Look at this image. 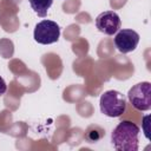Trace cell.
Wrapping results in <instances>:
<instances>
[{
	"label": "cell",
	"mask_w": 151,
	"mask_h": 151,
	"mask_svg": "<svg viewBox=\"0 0 151 151\" xmlns=\"http://www.w3.org/2000/svg\"><path fill=\"white\" fill-rule=\"evenodd\" d=\"M139 127L130 122L122 120L111 133V142L118 151H137L139 147Z\"/></svg>",
	"instance_id": "cell-1"
},
{
	"label": "cell",
	"mask_w": 151,
	"mask_h": 151,
	"mask_svg": "<svg viewBox=\"0 0 151 151\" xmlns=\"http://www.w3.org/2000/svg\"><path fill=\"white\" fill-rule=\"evenodd\" d=\"M101 113L110 118H118L126 111V98L123 93L116 90L105 91L99 99Z\"/></svg>",
	"instance_id": "cell-2"
},
{
	"label": "cell",
	"mask_w": 151,
	"mask_h": 151,
	"mask_svg": "<svg viewBox=\"0 0 151 151\" xmlns=\"http://www.w3.org/2000/svg\"><path fill=\"white\" fill-rule=\"evenodd\" d=\"M127 99L138 111H149L151 109V84L142 81L133 85L127 92Z\"/></svg>",
	"instance_id": "cell-3"
},
{
	"label": "cell",
	"mask_w": 151,
	"mask_h": 151,
	"mask_svg": "<svg viewBox=\"0 0 151 151\" xmlns=\"http://www.w3.org/2000/svg\"><path fill=\"white\" fill-rule=\"evenodd\" d=\"M60 37V27L55 21L52 20H41L34 27L33 38L38 44L50 45L54 44L59 40Z\"/></svg>",
	"instance_id": "cell-4"
},
{
	"label": "cell",
	"mask_w": 151,
	"mask_h": 151,
	"mask_svg": "<svg viewBox=\"0 0 151 151\" xmlns=\"http://www.w3.org/2000/svg\"><path fill=\"white\" fill-rule=\"evenodd\" d=\"M122 26L119 15L114 11H104L96 18V27L106 35L116 34Z\"/></svg>",
	"instance_id": "cell-5"
},
{
	"label": "cell",
	"mask_w": 151,
	"mask_h": 151,
	"mask_svg": "<svg viewBox=\"0 0 151 151\" xmlns=\"http://www.w3.org/2000/svg\"><path fill=\"white\" fill-rule=\"evenodd\" d=\"M139 34L131 28H123L116 33L113 39L116 48L120 53H130L136 50L139 42Z\"/></svg>",
	"instance_id": "cell-6"
},
{
	"label": "cell",
	"mask_w": 151,
	"mask_h": 151,
	"mask_svg": "<svg viewBox=\"0 0 151 151\" xmlns=\"http://www.w3.org/2000/svg\"><path fill=\"white\" fill-rule=\"evenodd\" d=\"M52 4L53 0H29V5L32 9L40 18H45L47 15V12L52 6Z\"/></svg>",
	"instance_id": "cell-7"
},
{
	"label": "cell",
	"mask_w": 151,
	"mask_h": 151,
	"mask_svg": "<svg viewBox=\"0 0 151 151\" xmlns=\"http://www.w3.org/2000/svg\"><path fill=\"white\" fill-rule=\"evenodd\" d=\"M6 90H7V85H6V81H5V80H4V78L0 76V97H1L2 94H5Z\"/></svg>",
	"instance_id": "cell-8"
},
{
	"label": "cell",
	"mask_w": 151,
	"mask_h": 151,
	"mask_svg": "<svg viewBox=\"0 0 151 151\" xmlns=\"http://www.w3.org/2000/svg\"><path fill=\"white\" fill-rule=\"evenodd\" d=\"M147 118L149 116H145L144 117V132H145V137L149 139L150 136H149V126H147Z\"/></svg>",
	"instance_id": "cell-9"
}]
</instances>
